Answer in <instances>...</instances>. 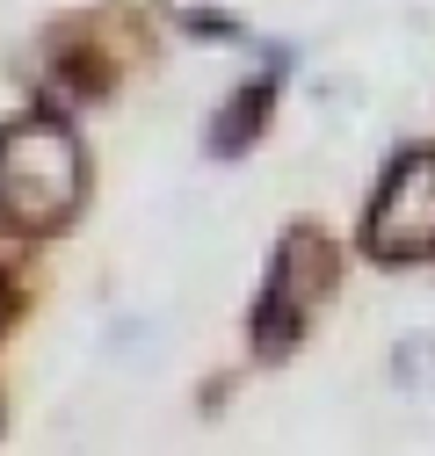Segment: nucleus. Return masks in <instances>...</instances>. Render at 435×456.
Segmentation results:
<instances>
[{"label": "nucleus", "mask_w": 435, "mask_h": 456, "mask_svg": "<svg viewBox=\"0 0 435 456\" xmlns=\"http://www.w3.org/2000/svg\"><path fill=\"white\" fill-rule=\"evenodd\" d=\"M94 196V167L66 109H22L0 124V232L59 240Z\"/></svg>", "instance_id": "1"}, {"label": "nucleus", "mask_w": 435, "mask_h": 456, "mask_svg": "<svg viewBox=\"0 0 435 456\" xmlns=\"http://www.w3.org/2000/svg\"><path fill=\"white\" fill-rule=\"evenodd\" d=\"M334 290H341V247L326 240L312 217L283 224L276 254H268V275H261V290L247 305V348L261 362H291L305 348L319 305L334 297Z\"/></svg>", "instance_id": "2"}, {"label": "nucleus", "mask_w": 435, "mask_h": 456, "mask_svg": "<svg viewBox=\"0 0 435 456\" xmlns=\"http://www.w3.org/2000/svg\"><path fill=\"white\" fill-rule=\"evenodd\" d=\"M145 59V22L131 8H94L51 22L37 44V87L44 109H94L117 94V80Z\"/></svg>", "instance_id": "3"}, {"label": "nucleus", "mask_w": 435, "mask_h": 456, "mask_svg": "<svg viewBox=\"0 0 435 456\" xmlns=\"http://www.w3.org/2000/svg\"><path fill=\"white\" fill-rule=\"evenodd\" d=\"M356 247L377 268H421L435 261V145H406L392 152V167L377 175Z\"/></svg>", "instance_id": "4"}, {"label": "nucleus", "mask_w": 435, "mask_h": 456, "mask_svg": "<svg viewBox=\"0 0 435 456\" xmlns=\"http://www.w3.org/2000/svg\"><path fill=\"white\" fill-rule=\"evenodd\" d=\"M276 102H283V66H268V73H247L226 102L210 109V124H203V152L210 159H247L268 124H276Z\"/></svg>", "instance_id": "5"}, {"label": "nucleus", "mask_w": 435, "mask_h": 456, "mask_svg": "<svg viewBox=\"0 0 435 456\" xmlns=\"http://www.w3.org/2000/svg\"><path fill=\"white\" fill-rule=\"evenodd\" d=\"M182 29L196 44H240V51H254V29L240 15H226V8H182Z\"/></svg>", "instance_id": "6"}, {"label": "nucleus", "mask_w": 435, "mask_h": 456, "mask_svg": "<svg viewBox=\"0 0 435 456\" xmlns=\"http://www.w3.org/2000/svg\"><path fill=\"white\" fill-rule=\"evenodd\" d=\"M29 312V282H22V268L8 261V254H0V340H8L15 333V319Z\"/></svg>", "instance_id": "7"}, {"label": "nucleus", "mask_w": 435, "mask_h": 456, "mask_svg": "<svg viewBox=\"0 0 435 456\" xmlns=\"http://www.w3.org/2000/svg\"><path fill=\"white\" fill-rule=\"evenodd\" d=\"M399 377H406L414 391H428V398H435V340H428V333L399 348Z\"/></svg>", "instance_id": "8"}]
</instances>
